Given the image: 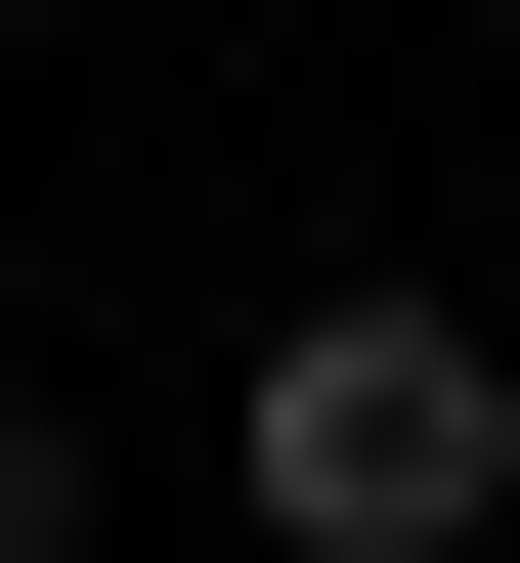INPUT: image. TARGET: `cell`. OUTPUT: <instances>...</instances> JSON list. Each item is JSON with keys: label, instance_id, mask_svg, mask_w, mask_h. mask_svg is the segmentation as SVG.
<instances>
[{"label": "cell", "instance_id": "6da1fadb", "mask_svg": "<svg viewBox=\"0 0 520 563\" xmlns=\"http://www.w3.org/2000/svg\"><path fill=\"white\" fill-rule=\"evenodd\" d=\"M520 520V347H477V303H261V563H477Z\"/></svg>", "mask_w": 520, "mask_h": 563}]
</instances>
